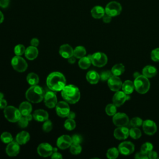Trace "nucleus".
I'll list each match as a JSON object with an SVG mask.
<instances>
[{
    "instance_id": "f257e3e1",
    "label": "nucleus",
    "mask_w": 159,
    "mask_h": 159,
    "mask_svg": "<svg viewBox=\"0 0 159 159\" xmlns=\"http://www.w3.org/2000/svg\"><path fill=\"white\" fill-rule=\"evenodd\" d=\"M47 87L53 91H61L66 86L64 75L58 71H54L48 75L46 80Z\"/></svg>"
},
{
    "instance_id": "f03ea898",
    "label": "nucleus",
    "mask_w": 159,
    "mask_h": 159,
    "mask_svg": "<svg viewBox=\"0 0 159 159\" xmlns=\"http://www.w3.org/2000/svg\"><path fill=\"white\" fill-rule=\"evenodd\" d=\"M61 95L65 101L70 104H75L80 99L79 88L74 84L66 85L61 91Z\"/></svg>"
},
{
    "instance_id": "7ed1b4c3",
    "label": "nucleus",
    "mask_w": 159,
    "mask_h": 159,
    "mask_svg": "<svg viewBox=\"0 0 159 159\" xmlns=\"http://www.w3.org/2000/svg\"><path fill=\"white\" fill-rule=\"evenodd\" d=\"M44 94L43 89L37 84L31 86L26 91L25 98L30 102L39 103L43 99Z\"/></svg>"
},
{
    "instance_id": "20e7f679",
    "label": "nucleus",
    "mask_w": 159,
    "mask_h": 159,
    "mask_svg": "<svg viewBox=\"0 0 159 159\" xmlns=\"http://www.w3.org/2000/svg\"><path fill=\"white\" fill-rule=\"evenodd\" d=\"M134 88L140 94H145L150 89V81L145 76L139 75L134 80Z\"/></svg>"
},
{
    "instance_id": "39448f33",
    "label": "nucleus",
    "mask_w": 159,
    "mask_h": 159,
    "mask_svg": "<svg viewBox=\"0 0 159 159\" xmlns=\"http://www.w3.org/2000/svg\"><path fill=\"white\" fill-rule=\"evenodd\" d=\"M4 114L6 119L11 122H16L22 115L19 109L12 106H7L4 109Z\"/></svg>"
},
{
    "instance_id": "423d86ee",
    "label": "nucleus",
    "mask_w": 159,
    "mask_h": 159,
    "mask_svg": "<svg viewBox=\"0 0 159 159\" xmlns=\"http://www.w3.org/2000/svg\"><path fill=\"white\" fill-rule=\"evenodd\" d=\"M88 56L90 57L91 63L97 67H102L106 65L107 62L106 55L102 52H96Z\"/></svg>"
},
{
    "instance_id": "0eeeda50",
    "label": "nucleus",
    "mask_w": 159,
    "mask_h": 159,
    "mask_svg": "<svg viewBox=\"0 0 159 159\" xmlns=\"http://www.w3.org/2000/svg\"><path fill=\"white\" fill-rule=\"evenodd\" d=\"M104 9L106 14L112 17L120 14L122 11V6L119 2L112 1L107 4Z\"/></svg>"
},
{
    "instance_id": "6e6552de",
    "label": "nucleus",
    "mask_w": 159,
    "mask_h": 159,
    "mask_svg": "<svg viewBox=\"0 0 159 159\" xmlns=\"http://www.w3.org/2000/svg\"><path fill=\"white\" fill-rule=\"evenodd\" d=\"M11 65L12 68L18 72H24L28 67L27 61L22 57L17 55H16L12 58Z\"/></svg>"
},
{
    "instance_id": "1a4fd4ad",
    "label": "nucleus",
    "mask_w": 159,
    "mask_h": 159,
    "mask_svg": "<svg viewBox=\"0 0 159 159\" xmlns=\"http://www.w3.org/2000/svg\"><path fill=\"white\" fill-rule=\"evenodd\" d=\"M43 101L45 105L48 108L55 107L57 104V98L53 91H48L44 94Z\"/></svg>"
},
{
    "instance_id": "9d476101",
    "label": "nucleus",
    "mask_w": 159,
    "mask_h": 159,
    "mask_svg": "<svg viewBox=\"0 0 159 159\" xmlns=\"http://www.w3.org/2000/svg\"><path fill=\"white\" fill-rule=\"evenodd\" d=\"M55 111L58 116L61 117H66L68 116L70 109L66 101H59L55 106Z\"/></svg>"
},
{
    "instance_id": "9b49d317",
    "label": "nucleus",
    "mask_w": 159,
    "mask_h": 159,
    "mask_svg": "<svg viewBox=\"0 0 159 159\" xmlns=\"http://www.w3.org/2000/svg\"><path fill=\"white\" fill-rule=\"evenodd\" d=\"M112 122L117 127L126 126L129 122V119L127 114L122 112L116 113L113 116Z\"/></svg>"
},
{
    "instance_id": "f8f14e48",
    "label": "nucleus",
    "mask_w": 159,
    "mask_h": 159,
    "mask_svg": "<svg viewBox=\"0 0 159 159\" xmlns=\"http://www.w3.org/2000/svg\"><path fill=\"white\" fill-rule=\"evenodd\" d=\"M53 148L48 143H42L37 147V153L42 157H47L52 155Z\"/></svg>"
},
{
    "instance_id": "ddd939ff",
    "label": "nucleus",
    "mask_w": 159,
    "mask_h": 159,
    "mask_svg": "<svg viewBox=\"0 0 159 159\" xmlns=\"http://www.w3.org/2000/svg\"><path fill=\"white\" fill-rule=\"evenodd\" d=\"M129 94H125L123 91H117L114 94L112 98V102L113 104H115L117 107H119L122 106L127 100L130 98Z\"/></svg>"
},
{
    "instance_id": "4468645a",
    "label": "nucleus",
    "mask_w": 159,
    "mask_h": 159,
    "mask_svg": "<svg viewBox=\"0 0 159 159\" xmlns=\"http://www.w3.org/2000/svg\"><path fill=\"white\" fill-rule=\"evenodd\" d=\"M119 152L124 155H129L134 151V145L129 141H125L120 143L118 147Z\"/></svg>"
},
{
    "instance_id": "2eb2a0df",
    "label": "nucleus",
    "mask_w": 159,
    "mask_h": 159,
    "mask_svg": "<svg viewBox=\"0 0 159 159\" xmlns=\"http://www.w3.org/2000/svg\"><path fill=\"white\" fill-rule=\"evenodd\" d=\"M107 84L111 91H117L122 88V83L121 80L117 76L112 75L108 79Z\"/></svg>"
},
{
    "instance_id": "dca6fc26",
    "label": "nucleus",
    "mask_w": 159,
    "mask_h": 159,
    "mask_svg": "<svg viewBox=\"0 0 159 159\" xmlns=\"http://www.w3.org/2000/svg\"><path fill=\"white\" fill-rule=\"evenodd\" d=\"M142 127L144 132L147 135H153L157 132V127L155 122L150 119L145 120L143 122Z\"/></svg>"
},
{
    "instance_id": "f3484780",
    "label": "nucleus",
    "mask_w": 159,
    "mask_h": 159,
    "mask_svg": "<svg viewBox=\"0 0 159 159\" xmlns=\"http://www.w3.org/2000/svg\"><path fill=\"white\" fill-rule=\"evenodd\" d=\"M72 144L71 137L67 135H63L59 137L57 140V147L61 150L69 148Z\"/></svg>"
},
{
    "instance_id": "a211bd4d",
    "label": "nucleus",
    "mask_w": 159,
    "mask_h": 159,
    "mask_svg": "<svg viewBox=\"0 0 159 159\" xmlns=\"http://www.w3.org/2000/svg\"><path fill=\"white\" fill-rule=\"evenodd\" d=\"M16 141H12L7 143L6 148V153L9 157H15L20 152V146Z\"/></svg>"
},
{
    "instance_id": "6ab92c4d",
    "label": "nucleus",
    "mask_w": 159,
    "mask_h": 159,
    "mask_svg": "<svg viewBox=\"0 0 159 159\" xmlns=\"http://www.w3.org/2000/svg\"><path fill=\"white\" fill-rule=\"evenodd\" d=\"M129 135V130L125 126H120L116 128L114 131V136L116 139L124 140Z\"/></svg>"
},
{
    "instance_id": "aec40b11",
    "label": "nucleus",
    "mask_w": 159,
    "mask_h": 159,
    "mask_svg": "<svg viewBox=\"0 0 159 159\" xmlns=\"http://www.w3.org/2000/svg\"><path fill=\"white\" fill-rule=\"evenodd\" d=\"M73 50L72 47L69 44H63L60 47L59 53L62 57L68 58L73 55Z\"/></svg>"
},
{
    "instance_id": "412c9836",
    "label": "nucleus",
    "mask_w": 159,
    "mask_h": 159,
    "mask_svg": "<svg viewBox=\"0 0 159 159\" xmlns=\"http://www.w3.org/2000/svg\"><path fill=\"white\" fill-rule=\"evenodd\" d=\"M33 118L39 122H44L48 119V114L47 111L43 109H37L32 114Z\"/></svg>"
},
{
    "instance_id": "4be33fe9",
    "label": "nucleus",
    "mask_w": 159,
    "mask_h": 159,
    "mask_svg": "<svg viewBox=\"0 0 159 159\" xmlns=\"http://www.w3.org/2000/svg\"><path fill=\"white\" fill-rule=\"evenodd\" d=\"M24 55L27 59L29 60H34L39 55V50L36 47L30 45L25 48Z\"/></svg>"
},
{
    "instance_id": "5701e85b",
    "label": "nucleus",
    "mask_w": 159,
    "mask_h": 159,
    "mask_svg": "<svg viewBox=\"0 0 159 159\" xmlns=\"http://www.w3.org/2000/svg\"><path fill=\"white\" fill-rule=\"evenodd\" d=\"M86 80L92 84H95L98 83L100 80V76L98 73L94 70L89 71L86 75Z\"/></svg>"
},
{
    "instance_id": "b1692460",
    "label": "nucleus",
    "mask_w": 159,
    "mask_h": 159,
    "mask_svg": "<svg viewBox=\"0 0 159 159\" xmlns=\"http://www.w3.org/2000/svg\"><path fill=\"white\" fill-rule=\"evenodd\" d=\"M30 140V135L27 131H21L16 136V141L20 145L25 144Z\"/></svg>"
},
{
    "instance_id": "393cba45",
    "label": "nucleus",
    "mask_w": 159,
    "mask_h": 159,
    "mask_svg": "<svg viewBox=\"0 0 159 159\" xmlns=\"http://www.w3.org/2000/svg\"><path fill=\"white\" fill-rule=\"evenodd\" d=\"M105 9L101 6H95L91 10V14L94 19H101L105 14Z\"/></svg>"
},
{
    "instance_id": "a878e982",
    "label": "nucleus",
    "mask_w": 159,
    "mask_h": 159,
    "mask_svg": "<svg viewBox=\"0 0 159 159\" xmlns=\"http://www.w3.org/2000/svg\"><path fill=\"white\" fill-rule=\"evenodd\" d=\"M19 109L22 116H27L31 113L32 111V106L29 101H24L19 105Z\"/></svg>"
},
{
    "instance_id": "bb28decb",
    "label": "nucleus",
    "mask_w": 159,
    "mask_h": 159,
    "mask_svg": "<svg viewBox=\"0 0 159 159\" xmlns=\"http://www.w3.org/2000/svg\"><path fill=\"white\" fill-rule=\"evenodd\" d=\"M157 73V68L151 65L145 66L142 70V75L147 78H152Z\"/></svg>"
},
{
    "instance_id": "cd10ccee",
    "label": "nucleus",
    "mask_w": 159,
    "mask_h": 159,
    "mask_svg": "<svg viewBox=\"0 0 159 159\" xmlns=\"http://www.w3.org/2000/svg\"><path fill=\"white\" fill-rule=\"evenodd\" d=\"M122 91L127 94H131L134 89V84L130 80L125 81L122 85Z\"/></svg>"
},
{
    "instance_id": "c85d7f7f",
    "label": "nucleus",
    "mask_w": 159,
    "mask_h": 159,
    "mask_svg": "<svg viewBox=\"0 0 159 159\" xmlns=\"http://www.w3.org/2000/svg\"><path fill=\"white\" fill-rule=\"evenodd\" d=\"M91 64V61L90 59V57L88 55L87 57L84 56L81 58H80V60L78 61V65L83 70L88 69Z\"/></svg>"
},
{
    "instance_id": "c756f323",
    "label": "nucleus",
    "mask_w": 159,
    "mask_h": 159,
    "mask_svg": "<svg viewBox=\"0 0 159 159\" xmlns=\"http://www.w3.org/2000/svg\"><path fill=\"white\" fill-rule=\"evenodd\" d=\"M27 81L30 86L37 85L39 82V77L35 73H29L27 76Z\"/></svg>"
},
{
    "instance_id": "7c9ffc66",
    "label": "nucleus",
    "mask_w": 159,
    "mask_h": 159,
    "mask_svg": "<svg viewBox=\"0 0 159 159\" xmlns=\"http://www.w3.org/2000/svg\"><path fill=\"white\" fill-rule=\"evenodd\" d=\"M124 71H125V67L121 63H117L114 65L111 69V72L113 74V75L117 76L122 75Z\"/></svg>"
},
{
    "instance_id": "2f4dec72",
    "label": "nucleus",
    "mask_w": 159,
    "mask_h": 159,
    "mask_svg": "<svg viewBox=\"0 0 159 159\" xmlns=\"http://www.w3.org/2000/svg\"><path fill=\"white\" fill-rule=\"evenodd\" d=\"M86 54V50L83 46H77L73 50V55L76 58H81L84 57Z\"/></svg>"
},
{
    "instance_id": "473e14b6",
    "label": "nucleus",
    "mask_w": 159,
    "mask_h": 159,
    "mask_svg": "<svg viewBox=\"0 0 159 159\" xmlns=\"http://www.w3.org/2000/svg\"><path fill=\"white\" fill-rule=\"evenodd\" d=\"M119 149L115 148V147H112L111 148L109 149H108L106 155L107 157L109 159H115L116 158H117L118 155H119Z\"/></svg>"
},
{
    "instance_id": "72a5a7b5",
    "label": "nucleus",
    "mask_w": 159,
    "mask_h": 159,
    "mask_svg": "<svg viewBox=\"0 0 159 159\" xmlns=\"http://www.w3.org/2000/svg\"><path fill=\"white\" fill-rule=\"evenodd\" d=\"M0 139L1 140L5 143H9L13 140L12 135L8 132H4L2 133L0 136Z\"/></svg>"
},
{
    "instance_id": "f704fd0d",
    "label": "nucleus",
    "mask_w": 159,
    "mask_h": 159,
    "mask_svg": "<svg viewBox=\"0 0 159 159\" xmlns=\"http://www.w3.org/2000/svg\"><path fill=\"white\" fill-rule=\"evenodd\" d=\"M64 127L67 130H73L76 127V122L74 119H68L65 121Z\"/></svg>"
},
{
    "instance_id": "c9c22d12",
    "label": "nucleus",
    "mask_w": 159,
    "mask_h": 159,
    "mask_svg": "<svg viewBox=\"0 0 159 159\" xmlns=\"http://www.w3.org/2000/svg\"><path fill=\"white\" fill-rule=\"evenodd\" d=\"M129 135L130 136L134 139H138L140 138L142 135V132L137 127H133L129 130Z\"/></svg>"
},
{
    "instance_id": "e433bc0d",
    "label": "nucleus",
    "mask_w": 159,
    "mask_h": 159,
    "mask_svg": "<svg viewBox=\"0 0 159 159\" xmlns=\"http://www.w3.org/2000/svg\"><path fill=\"white\" fill-rule=\"evenodd\" d=\"M82 147L80 144H74L72 143L70 147V151L73 155H78L81 152Z\"/></svg>"
},
{
    "instance_id": "4c0bfd02",
    "label": "nucleus",
    "mask_w": 159,
    "mask_h": 159,
    "mask_svg": "<svg viewBox=\"0 0 159 159\" xmlns=\"http://www.w3.org/2000/svg\"><path fill=\"white\" fill-rule=\"evenodd\" d=\"M116 106L114 104H109L106 106L105 111L108 116H114L116 113Z\"/></svg>"
},
{
    "instance_id": "58836bf2",
    "label": "nucleus",
    "mask_w": 159,
    "mask_h": 159,
    "mask_svg": "<svg viewBox=\"0 0 159 159\" xmlns=\"http://www.w3.org/2000/svg\"><path fill=\"white\" fill-rule=\"evenodd\" d=\"M14 53L17 56H21L25 53V48L22 44H18L15 46L14 49Z\"/></svg>"
},
{
    "instance_id": "ea45409f",
    "label": "nucleus",
    "mask_w": 159,
    "mask_h": 159,
    "mask_svg": "<svg viewBox=\"0 0 159 159\" xmlns=\"http://www.w3.org/2000/svg\"><path fill=\"white\" fill-rule=\"evenodd\" d=\"M152 150H153V145L150 142H145L143 144H142L141 147V152L147 154Z\"/></svg>"
},
{
    "instance_id": "a19ab883",
    "label": "nucleus",
    "mask_w": 159,
    "mask_h": 159,
    "mask_svg": "<svg viewBox=\"0 0 159 159\" xmlns=\"http://www.w3.org/2000/svg\"><path fill=\"white\" fill-rule=\"evenodd\" d=\"M142 123H143V121H142V119L140 117H133L130 121V125H132V127H137L140 126L141 125H142Z\"/></svg>"
},
{
    "instance_id": "79ce46f5",
    "label": "nucleus",
    "mask_w": 159,
    "mask_h": 159,
    "mask_svg": "<svg viewBox=\"0 0 159 159\" xmlns=\"http://www.w3.org/2000/svg\"><path fill=\"white\" fill-rule=\"evenodd\" d=\"M52 127H53L52 122L48 119L44 121V123L42 125V130L45 132H48L51 131L52 129Z\"/></svg>"
},
{
    "instance_id": "37998d69",
    "label": "nucleus",
    "mask_w": 159,
    "mask_h": 159,
    "mask_svg": "<svg viewBox=\"0 0 159 159\" xmlns=\"http://www.w3.org/2000/svg\"><path fill=\"white\" fill-rule=\"evenodd\" d=\"M113 75V74L112 73L111 71H108V70H106V71H103L101 73V74L99 75L100 76V79L102 81H106L108 80V79L112 76Z\"/></svg>"
},
{
    "instance_id": "c03bdc74",
    "label": "nucleus",
    "mask_w": 159,
    "mask_h": 159,
    "mask_svg": "<svg viewBox=\"0 0 159 159\" xmlns=\"http://www.w3.org/2000/svg\"><path fill=\"white\" fill-rule=\"evenodd\" d=\"M29 122V121L28 120V119L24 116H22L19 119V120L17 121L19 126L21 128L26 127L28 125Z\"/></svg>"
},
{
    "instance_id": "a18cd8bd",
    "label": "nucleus",
    "mask_w": 159,
    "mask_h": 159,
    "mask_svg": "<svg viewBox=\"0 0 159 159\" xmlns=\"http://www.w3.org/2000/svg\"><path fill=\"white\" fill-rule=\"evenodd\" d=\"M151 58L154 61H159V48H155L152 51Z\"/></svg>"
},
{
    "instance_id": "49530a36",
    "label": "nucleus",
    "mask_w": 159,
    "mask_h": 159,
    "mask_svg": "<svg viewBox=\"0 0 159 159\" xmlns=\"http://www.w3.org/2000/svg\"><path fill=\"white\" fill-rule=\"evenodd\" d=\"M72 143L74 144H80L83 141V137L80 134H74L71 137Z\"/></svg>"
},
{
    "instance_id": "de8ad7c7",
    "label": "nucleus",
    "mask_w": 159,
    "mask_h": 159,
    "mask_svg": "<svg viewBox=\"0 0 159 159\" xmlns=\"http://www.w3.org/2000/svg\"><path fill=\"white\" fill-rule=\"evenodd\" d=\"M135 158H136V159H147V158H148V157L147 153L140 152L136 153V155H135Z\"/></svg>"
},
{
    "instance_id": "09e8293b",
    "label": "nucleus",
    "mask_w": 159,
    "mask_h": 159,
    "mask_svg": "<svg viewBox=\"0 0 159 159\" xmlns=\"http://www.w3.org/2000/svg\"><path fill=\"white\" fill-rule=\"evenodd\" d=\"M51 158L52 159H61L63 158V156L59 152H53L51 155Z\"/></svg>"
},
{
    "instance_id": "8fccbe9b",
    "label": "nucleus",
    "mask_w": 159,
    "mask_h": 159,
    "mask_svg": "<svg viewBox=\"0 0 159 159\" xmlns=\"http://www.w3.org/2000/svg\"><path fill=\"white\" fill-rule=\"evenodd\" d=\"M7 106V103L6 99H4V98H0V109H4Z\"/></svg>"
},
{
    "instance_id": "3c124183",
    "label": "nucleus",
    "mask_w": 159,
    "mask_h": 159,
    "mask_svg": "<svg viewBox=\"0 0 159 159\" xmlns=\"http://www.w3.org/2000/svg\"><path fill=\"white\" fill-rule=\"evenodd\" d=\"M102 18V20H103V22L104 23H109L111 21V20H112V17L109 16L108 14H107L106 13H105V14L103 16V17Z\"/></svg>"
},
{
    "instance_id": "603ef678",
    "label": "nucleus",
    "mask_w": 159,
    "mask_h": 159,
    "mask_svg": "<svg viewBox=\"0 0 159 159\" xmlns=\"http://www.w3.org/2000/svg\"><path fill=\"white\" fill-rule=\"evenodd\" d=\"M10 0H0V6L2 8H6L9 6Z\"/></svg>"
},
{
    "instance_id": "864d4df0",
    "label": "nucleus",
    "mask_w": 159,
    "mask_h": 159,
    "mask_svg": "<svg viewBox=\"0 0 159 159\" xmlns=\"http://www.w3.org/2000/svg\"><path fill=\"white\" fill-rule=\"evenodd\" d=\"M148 158H150V159L157 158V153L155 151L152 150L148 153Z\"/></svg>"
},
{
    "instance_id": "5fc2aeb1",
    "label": "nucleus",
    "mask_w": 159,
    "mask_h": 159,
    "mask_svg": "<svg viewBox=\"0 0 159 159\" xmlns=\"http://www.w3.org/2000/svg\"><path fill=\"white\" fill-rule=\"evenodd\" d=\"M30 45H31L32 46L37 47L38 45H39V39H37V38H33V39H32L31 40H30Z\"/></svg>"
},
{
    "instance_id": "6e6d98bb",
    "label": "nucleus",
    "mask_w": 159,
    "mask_h": 159,
    "mask_svg": "<svg viewBox=\"0 0 159 159\" xmlns=\"http://www.w3.org/2000/svg\"><path fill=\"white\" fill-rule=\"evenodd\" d=\"M76 58L74 55H73V56L69 57V58H67V59H68V61L69 63H70V64H74V63H75V61H76Z\"/></svg>"
},
{
    "instance_id": "4d7b16f0",
    "label": "nucleus",
    "mask_w": 159,
    "mask_h": 159,
    "mask_svg": "<svg viewBox=\"0 0 159 159\" xmlns=\"http://www.w3.org/2000/svg\"><path fill=\"white\" fill-rule=\"evenodd\" d=\"M67 117H68V119H74L75 117V113L74 112H73V111H70V112H69V114H68Z\"/></svg>"
},
{
    "instance_id": "13d9d810",
    "label": "nucleus",
    "mask_w": 159,
    "mask_h": 159,
    "mask_svg": "<svg viewBox=\"0 0 159 159\" xmlns=\"http://www.w3.org/2000/svg\"><path fill=\"white\" fill-rule=\"evenodd\" d=\"M4 14H2V12L0 11V24L2 23V22L4 21Z\"/></svg>"
},
{
    "instance_id": "bf43d9fd",
    "label": "nucleus",
    "mask_w": 159,
    "mask_h": 159,
    "mask_svg": "<svg viewBox=\"0 0 159 159\" xmlns=\"http://www.w3.org/2000/svg\"><path fill=\"white\" fill-rule=\"evenodd\" d=\"M25 116V117L28 119L29 121H30V120H32V117H33L32 115H31L30 114H28V115H27V116Z\"/></svg>"
},
{
    "instance_id": "052dcab7",
    "label": "nucleus",
    "mask_w": 159,
    "mask_h": 159,
    "mask_svg": "<svg viewBox=\"0 0 159 159\" xmlns=\"http://www.w3.org/2000/svg\"><path fill=\"white\" fill-rule=\"evenodd\" d=\"M0 7H1V6H0Z\"/></svg>"
}]
</instances>
